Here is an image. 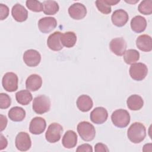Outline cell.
Instances as JSON below:
<instances>
[{
  "mask_svg": "<svg viewBox=\"0 0 152 152\" xmlns=\"http://www.w3.org/2000/svg\"><path fill=\"white\" fill-rule=\"evenodd\" d=\"M127 136L133 143L138 144L142 142L146 136L145 126L140 122L133 123L128 129Z\"/></svg>",
  "mask_w": 152,
  "mask_h": 152,
  "instance_id": "obj_1",
  "label": "cell"
},
{
  "mask_svg": "<svg viewBox=\"0 0 152 152\" xmlns=\"http://www.w3.org/2000/svg\"><path fill=\"white\" fill-rule=\"evenodd\" d=\"M77 132L80 137L85 141H92L96 135L94 126L87 121L80 122L77 125Z\"/></svg>",
  "mask_w": 152,
  "mask_h": 152,
  "instance_id": "obj_2",
  "label": "cell"
},
{
  "mask_svg": "<svg viewBox=\"0 0 152 152\" xmlns=\"http://www.w3.org/2000/svg\"><path fill=\"white\" fill-rule=\"evenodd\" d=\"M111 120L115 126L118 128H125L130 122V115L125 109H120L115 110L111 115Z\"/></svg>",
  "mask_w": 152,
  "mask_h": 152,
  "instance_id": "obj_3",
  "label": "cell"
},
{
  "mask_svg": "<svg viewBox=\"0 0 152 152\" xmlns=\"http://www.w3.org/2000/svg\"><path fill=\"white\" fill-rule=\"evenodd\" d=\"M33 109L37 114H43L50 110V101L49 97L45 95H40L33 99Z\"/></svg>",
  "mask_w": 152,
  "mask_h": 152,
  "instance_id": "obj_4",
  "label": "cell"
},
{
  "mask_svg": "<svg viewBox=\"0 0 152 152\" xmlns=\"http://www.w3.org/2000/svg\"><path fill=\"white\" fill-rule=\"evenodd\" d=\"M63 132L62 126L56 122L52 123L48 128L45 133L46 140L50 143H55L59 141Z\"/></svg>",
  "mask_w": 152,
  "mask_h": 152,
  "instance_id": "obj_5",
  "label": "cell"
},
{
  "mask_svg": "<svg viewBox=\"0 0 152 152\" xmlns=\"http://www.w3.org/2000/svg\"><path fill=\"white\" fill-rule=\"evenodd\" d=\"M129 73L133 80L135 81H142L147 75L148 68L143 63H134L131 65Z\"/></svg>",
  "mask_w": 152,
  "mask_h": 152,
  "instance_id": "obj_6",
  "label": "cell"
},
{
  "mask_svg": "<svg viewBox=\"0 0 152 152\" xmlns=\"http://www.w3.org/2000/svg\"><path fill=\"white\" fill-rule=\"evenodd\" d=\"M18 77L12 72H7L3 76L2 84L5 90L8 92H13L18 88Z\"/></svg>",
  "mask_w": 152,
  "mask_h": 152,
  "instance_id": "obj_7",
  "label": "cell"
},
{
  "mask_svg": "<svg viewBox=\"0 0 152 152\" xmlns=\"http://www.w3.org/2000/svg\"><path fill=\"white\" fill-rule=\"evenodd\" d=\"M16 148L21 151H26L29 150L31 146V141L30 135L26 132H19L15 140Z\"/></svg>",
  "mask_w": 152,
  "mask_h": 152,
  "instance_id": "obj_8",
  "label": "cell"
},
{
  "mask_svg": "<svg viewBox=\"0 0 152 152\" xmlns=\"http://www.w3.org/2000/svg\"><path fill=\"white\" fill-rule=\"evenodd\" d=\"M23 61L28 66L34 67L37 66L41 61L40 53L34 49H28L23 55Z\"/></svg>",
  "mask_w": 152,
  "mask_h": 152,
  "instance_id": "obj_9",
  "label": "cell"
},
{
  "mask_svg": "<svg viewBox=\"0 0 152 152\" xmlns=\"http://www.w3.org/2000/svg\"><path fill=\"white\" fill-rule=\"evenodd\" d=\"M68 14L72 18L80 20L86 17L87 9L83 4L74 3L68 8Z\"/></svg>",
  "mask_w": 152,
  "mask_h": 152,
  "instance_id": "obj_10",
  "label": "cell"
},
{
  "mask_svg": "<svg viewBox=\"0 0 152 152\" xmlns=\"http://www.w3.org/2000/svg\"><path fill=\"white\" fill-rule=\"evenodd\" d=\"M57 26V21L54 17H46L42 18L38 22L39 30L43 33H48Z\"/></svg>",
  "mask_w": 152,
  "mask_h": 152,
  "instance_id": "obj_11",
  "label": "cell"
},
{
  "mask_svg": "<svg viewBox=\"0 0 152 152\" xmlns=\"http://www.w3.org/2000/svg\"><path fill=\"white\" fill-rule=\"evenodd\" d=\"M109 48L110 50L117 56H122L126 49V43L122 37L113 39L110 43Z\"/></svg>",
  "mask_w": 152,
  "mask_h": 152,
  "instance_id": "obj_12",
  "label": "cell"
},
{
  "mask_svg": "<svg viewBox=\"0 0 152 152\" xmlns=\"http://www.w3.org/2000/svg\"><path fill=\"white\" fill-rule=\"evenodd\" d=\"M90 119L96 124H102L106 121L108 117L107 110L103 107H97L90 113Z\"/></svg>",
  "mask_w": 152,
  "mask_h": 152,
  "instance_id": "obj_13",
  "label": "cell"
},
{
  "mask_svg": "<svg viewBox=\"0 0 152 152\" xmlns=\"http://www.w3.org/2000/svg\"><path fill=\"white\" fill-rule=\"evenodd\" d=\"M46 126L45 119L41 117H35L31 119L29 125V131L34 135H39L43 133Z\"/></svg>",
  "mask_w": 152,
  "mask_h": 152,
  "instance_id": "obj_14",
  "label": "cell"
},
{
  "mask_svg": "<svg viewBox=\"0 0 152 152\" xmlns=\"http://www.w3.org/2000/svg\"><path fill=\"white\" fill-rule=\"evenodd\" d=\"M128 13L122 9L115 10L111 17L112 23L117 27L124 26L128 21Z\"/></svg>",
  "mask_w": 152,
  "mask_h": 152,
  "instance_id": "obj_15",
  "label": "cell"
},
{
  "mask_svg": "<svg viewBox=\"0 0 152 152\" xmlns=\"http://www.w3.org/2000/svg\"><path fill=\"white\" fill-rule=\"evenodd\" d=\"M62 33L60 31H55L49 35L47 40L48 48L53 51H59L63 48V45L61 42V36Z\"/></svg>",
  "mask_w": 152,
  "mask_h": 152,
  "instance_id": "obj_16",
  "label": "cell"
},
{
  "mask_svg": "<svg viewBox=\"0 0 152 152\" xmlns=\"http://www.w3.org/2000/svg\"><path fill=\"white\" fill-rule=\"evenodd\" d=\"M11 14L14 19L18 22H23L27 19L28 12L21 4H16L11 10Z\"/></svg>",
  "mask_w": 152,
  "mask_h": 152,
  "instance_id": "obj_17",
  "label": "cell"
},
{
  "mask_svg": "<svg viewBox=\"0 0 152 152\" xmlns=\"http://www.w3.org/2000/svg\"><path fill=\"white\" fill-rule=\"evenodd\" d=\"M137 48L144 52H150L152 50L151 37L147 34L139 36L136 40Z\"/></svg>",
  "mask_w": 152,
  "mask_h": 152,
  "instance_id": "obj_18",
  "label": "cell"
},
{
  "mask_svg": "<svg viewBox=\"0 0 152 152\" xmlns=\"http://www.w3.org/2000/svg\"><path fill=\"white\" fill-rule=\"evenodd\" d=\"M42 79L37 74H31L27 78L26 81V88L31 91L38 90L42 86Z\"/></svg>",
  "mask_w": 152,
  "mask_h": 152,
  "instance_id": "obj_19",
  "label": "cell"
},
{
  "mask_svg": "<svg viewBox=\"0 0 152 152\" xmlns=\"http://www.w3.org/2000/svg\"><path fill=\"white\" fill-rule=\"evenodd\" d=\"M76 103L78 109L83 112L89 111L93 106V102L91 97L86 94L79 96L77 100Z\"/></svg>",
  "mask_w": 152,
  "mask_h": 152,
  "instance_id": "obj_20",
  "label": "cell"
},
{
  "mask_svg": "<svg viewBox=\"0 0 152 152\" xmlns=\"http://www.w3.org/2000/svg\"><path fill=\"white\" fill-rule=\"evenodd\" d=\"M77 143V135L72 130L67 131L63 136L62 144L66 148H74Z\"/></svg>",
  "mask_w": 152,
  "mask_h": 152,
  "instance_id": "obj_21",
  "label": "cell"
},
{
  "mask_svg": "<svg viewBox=\"0 0 152 152\" xmlns=\"http://www.w3.org/2000/svg\"><path fill=\"white\" fill-rule=\"evenodd\" d=\"M147 27V21L144 17L137 15L132 18L131 21V27L132 30L137 33L144 31Z\"/></svg>",
  "mask_w": 152,
  "mask_h": 152,
  "instance_id": "obj_22",
  "label": "cell"
},
{
  "mask_svg": "<svg viewBox=\"0 0 152 152\" xmlns=\"http://www.w3.org/2000/svg\"><path fill=\"white\" fill-rule=\"evenodd\" d=\"M126 104L128 107L131 110H138L141 109L144 105L142 98L137 94L130 96L127 100Z\"/></svg>",
  "mask_w": 152,
  "mask_h": 152,
  "instance_id": "obj_23",
  "label": "cell"
},
{
  "mask_svg": "<svg viewBox=\"0 0 152 152\" xmlns=\"http://www.w3.org/2000/svg\"><path fill=\"white\" fill-rule=\"evenodd\" d=\"M61 42L63 46L69 48L73 47L77 42V36L73 31H66L62 33Z\"/></svg>",
  "mask_w": 152,
  "mask_h": 152,
  "instance_id": "obj_24",
  "label": "cell"
},
{
  "mask_svg": "<svg viewBox=\"0 0 152 152\" xmlns=\"http://www.w3.org/2000/svg\"><path fill=\"white\" fill-rule=\"evenodd\" d=\"M9 118L14 122H20L26 117V111L21 107L15 106L8 111Z\"/></svg>",
  "mask_w": 152,
  "mask_h": 152,
  "instance_id": "obj_25",
  "label": "cell"
},
{
  "mask_svg": "<svg viewBox=\"0 0 152 152\" xmlns=\"http://www.w3.org/2000/svg\"><path fill=\"white\" fill-rule=\"evenodd\" d=\"M15 99L17 102L21 105H27L33 99L31 93L28 90H20L16 93Z\"/></svg>",
  "mask_w": 152,
  "mask_h": 152,
  "instance_id": "obj_26",
  "label": "cell"
},
{
  "mask_svg": "<svg viewBox=\"0 0 152 152\" xmlns=\"http://www.w3.org/2000/svg\"><path fill=\"white\" fill-rule=\"evenodd\" d=\"M43 12L46 15H54L59 11L58 4L55 1H45L43 2Z\"/></svg>",
  "mask_w": 152,
  "mask_h": 152,
  "instance_id": "obj_27",
  "label": "cell"
},
{
  "mask_svg": "<svg viewBox=\"0 0 152 152\" xmlns=\"http://www.w3.org/2000/svg\"><path fill=\"white\" fill-rule=\"evenodd\" d=\"M124 59L127 64L132 65L140 59V53L135 49H128L124 53Z\"/></svg>",
  "mask_w": 152,
  "mask_h": 152,
  "instance_id": "obj_28",
  "label": "cell"
},
{
  "mask_svg": "<svg viewBox=\"0 0 152 152\" xmlns=\"http://www.w3.org/2000/svg\"><path fill=\"white\" fill-rule=\"evenodd\" d=\"M139 12L144 15H150L152 13V1L145 0L141 2L138 5Z\"/></svg>",
  "mask_w": 152,
  "mask_h": 152,
  "instance_id": "obj_29",
  "label": "cell"
},
{
  "mask_svg": "<svg viewBox=\"0 0 152 152\" xmlns=\"http://www.w3.org/2000/svg\"><path fill=\"white\" fill-rule=\"evenodd\" d=\"M26 7L31 11L41 12L43 10V4L40 1L35 0H28L26 2Z\"/></svg>",
  "mask_w": 152,
  "mask_h": 152,
  "instance_id": "obj_30",
  "label": "cell"
},
{
  "mask_svg": "<svg viewBox=\"0 0 152 152\" xmlns=\"http://www.w3.org/2000/svg\"><path fill=\"white\" fill-rule=\"evenodd\" d=\"M95 3L98 10L102 13L109 14L111 12V7L106 2L105 0H97Z\"/></svg>",
  "mask_w": 152,
  "mask_h": 152,
  "instance_id": "obj_31",
  "label": "cell"
},
{
  "mask_svg": "<svg viewBox=\"0 0 152 152\" xmlns=\"http://www.w3.org/2000/svg\"><path fill=\"white\" fill-rule=\"evenodd\" d=\"M11 103V98L7 94L4 93L0 94V108L1 109H5L9 107Z\"/></svg>",
  "mask_w": 152,
  "mask_h": 152,
  "instance_id": "obj_32",
  "label": "cell"
},
{
  "mask_svg": "<svg viewBox=\"0 0 152 152\" xmlns=\"http://www.w3.org/2000/svg\"><path fill=\"white\" fill-rule=\"evenodd\" d=\"M0 13H1V20L5 19L9 14V8L8 7L3 4H0Z\"/></svg>",
  "mask_w": 152,
  "mask_h": 152,
  "instance_id": "obj_33",
  "label": "cell"
},
{
  "mask_svg": "<svg viewBox=\"0 0 152 152\" xmlns=\"http://www.w3.org/2000/svg\"><path fill=\"white\" fill-rule=\"evenodd\" d=\"M76 151H77V152H82V151L92 152L93 148H92V146L88 144H83L79 145L77 147Z\"/></svg>",
  "mask_w": 152,
  "mask_h": 152,
  "instance_id": "obj_34",
  "label": "cell"
},
{
  "mask_svg": "<svg viewBox=\"0 0 152 152\" xmlns=\"http://www.w3.org/2000/svg\"><path fill=\"white\" fill-rule=\"evenodd\" d=\"M94 151L96 152H108L109 150L105 144L99 142L95 145Z\"/></svg>",
  "mask_w": 152,
  "mask_h": 152,
  "instance_id": "obj_35",
  "label": "cell"
},
{
  "mask_svg": "<svg viewBox=\"0 0 152 152\" xmlns=\"http://www.w3.org/2000/svg\"><path fill=\"white\" fill-rule=\"evenodd\" d=\"M8 141L5 137L3 136L2 134L0 135V150H2L4 148H5L7 146Z\"/></svg>",
  "mask_w": 152,
  "mask_h": 152,
  "instance_id": "obj_36",
  "label": "cell"
},
{
  "mask_svg": "<svg viewBox=\"0 0 152 152\" xmlns=\"http://www.w3.org/2000/svg\"><path fill=\"white\" fill-rule=\"evenodd\" d=\"M0 117H1V131H2L4 129H5V128L7 126V119L5 116L2 115H0Z\"/></svg>",
  "mask_w": 152,
  "mask_h": 152,
  "instance_id": "obj_37",
  "label": "cell"
},
{
  "mask_svg": "<svg viewBox=\"0 0 152 152\" xmlns=\"http://www.w3.org/2000/svg\"><path fill=\"white\" fill-rule=\"evenodd\" d=\"M106 2L109 4L110 6V5H115L116 4H117L118 3H119L120 2L119 0L118 1H114V0H105Z\"/></svg>",
  "mask_w": 152,
  "mask_h": 152,
  "instance_id": "obj_38",
  "label": "cell"
}]
</instances>
